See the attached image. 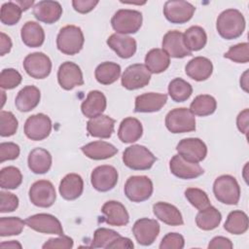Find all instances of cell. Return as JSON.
<instances>
[{
	"label": "cell",
	"mask_w": 249,
	"mask_h": 249,
	"mask_svg": "<svg viewBox=\"0 0 249 249\" xmlns=\"http://www.w3.org/2000/svg\"><path fill=\"white\" fill-rule=\"evenodd\" d=\"M216 28L222 38L236 39L242 35L245 29V18L238 10L227 9L218 16Z\"/></svg>",
	"instance_id": "cell-1"
},
{
	"label": "cell",
	"mask_w": 249,
	"mask_h": 249,
	"mask_svg": "<svg viewBox=\"0 0 249 249\" xmlns=\"http://www.w3.org/2000/svg\"><path fill=\"white\" fill-rule=\"evenodd\" d=\"M85 42L83 31L76 25L62 27L56 37V47L64 54L74 55L83 49Z\"/></svg>",
	"instance_id": "cell-2"
},
{
	"label": "cell",
	"mask_w": 249,
	"mask_h": 249,
	"mask_svg": "<svg viewBox=\"0 0 249 249\" xmlns=\"http://www.w3.org/2000/svg\"><path fill=\"white\" fill-rule=\"evenodd\" d=\"M213 193L222 203L235 205L240 198V187L236 179L229 174L221 175L214 181Z\"/></svg>",
	"instance_id": "cell-3"
},
{
	"label": "cell",
	"mask_w": 249,
	"mask_h": 249,
	"mask_svg": "<svg viewBox=\"0 0 249 249\" xmlns=\"http://www.w3.org/2000/svg\"><path fill=\"white\" fill-rule=\"evenodd\" d=\"M142 14L135 10L121 9L117 11L111 19L113 29L119 34H134L142 25Z\"/></svg>",
	"instance_id": "cell-4"
},
{
	"label": "cell",
	"mask_w": 249,
	"mask_h": 249,
	"mask_svg": "<svg viewBox=\"0 0 249 249\" xmlns=\"http://www.w3.org/2000/svg\"><path fill=\"white\" fill-rule=\"evenodd\" d=\"M156 157L142 145L127 147L123 153V161L125 166L133 170H148L156 161Z\"/></svg>",
	"instance_id": "cell-5"
},
{
	"label": "cell",
	"mask_w": 249,
	"mask_h": 249,
	"mask_svg": "<svg viewBox=\"0 0 249 249\" xmlns=\"http://www.w3.org/2000/svg\"><path fill=\"white\" fill-rule=\"evenodd\" d=\"M165 126L171 133H185L196 130V118L190 109L175 108L165 116Z\"/></svg>",
	"instance_id": "cell-6"
},
{
	"label": "cell",
	"mask_w": 249,
	"mask_h": 249,
	"mask_svg": "<svg viewBox=\"0 0 249 249\" xmlns=\"http://www.w3.org/2000/svg\"><path fill=\"white\" fill-rule=\"evenodd\" d=\"M153 182L145 175L130 176L124 184V195L133 202H142L150 198L153 194Z\"/></svg>",
	"instance_id": "cell-7"
},
{
	"label": "cell",
	"mask_w": 249,
	"mask_h": 249,
	"mask_svg": "<svg viewBox=\"0 0 249 249\" xmlns=\"http://www.w3.org/2000/svg\"><path fill=\"white\" fill-rule=\"evenodd\" d=\"M151 75L152 73L145 64H131L125 68L122 75V86L128 90L144 88L149 84Z\"/></svg>",
	"instance_id": "cell-8"
},
{
	"label": "cell",
	"mask_w": 249,
	"mask_h": 249,
	"mask_svg": "<svg viewBox=\"0 0 249 249\" xmlns=\"http://www.w3.org/2000/svg\"><path fill=\"white\" fill-rule=\"evenodd\" d=\"M29 199L35 206L42 208L51 207L56 199L53 183L48 180L34 182L29 189Z\"/></svg>",
	"instance_id": "cell-9"
},
{
	"label": "cell",
	"mask_w": 249,
	"mask_h": 249,
	"mask_svg": "<svg viewBox=\"0 0 249 249\" xmlns=\"http://www.w3.org/2000/svg\"><path fill=\"white\" fill-rule=\"evenodd\" d=\"M195 6L183 0H170L165 2L163 6V15L165 18L176 24L188 22L194 16Z\"/></svg>",
	"instance_id": "cell-10"
},
{
	"label": "cell",
	"mask_w": 249,
	"mask_h": 249,
	"mask_svg": "<svg viewBox=\"0 0 249 249\" xmlns=\"http://www.w3.org/2000/svg\"><path fill=\"white\" fill-rule=\"evenodd\" d=\"M51 130L52 121L43 113H38L28 117L24 124V134L30 140H43L50 135Z\"/></svg>",
	"instance_id": "cell-11"
},
{
	"label": "cell",
	"mask_w": 249,
	"mask_h": 249,
	"mask_svg": "<svg viewBox=\"0 0 249 249\" xmlns=\"http://www.w3.org/2000/svg\"><path fill=\"white\" fill-rule=\"evenodd\" d=\"M23 68L30 77L34 79H45L52 71V61L43 53H32L25 56Z\"/></svg>",
	"instance_id": "cell-12"
},
{
	"label": "cell",
	"mask_w": 249,
	"mask_h": 249,
	"mask_svg": "<svg viewBox=\"0 0 249 249\" xmlns=\"http://www.w3.org/2000/svg\"><path fill=\"white\" fill-rule=\"evenodd\" d=\"M118 171L112 165H99L95 167L90 175V183L98 192H108L118 183Z\"/></svg>",
	"instance_id": "cell-13"
},
{
	"label": "cell",
	"mask_w": 249,
	"mask_h": 249,
	"mask_svg": "<svg viewBox=\"0 0 249 249\" xmlns=\"http://www.w3.org/2000/svg\"><path fill=\"white\" fill-rule=\"evenodd\" d=\"M25 224L30 229L42 233L56 235L63 234V229L59 220L51 214L39 213L29 216L26 218Z\"/></svg>",
	"instance_id": "cell-14"
},
{
	"label": "cell",
	"mask_w": 249,
	"mask_h": 249,
	"mask_svg": "<svg viewBox=\"0 0 249 249\" xmlns=\"http://www.w3.org/2000/svg\"><path fill=\"white\" fill-rule=\"evenodd\" d=\"M132 232L140 245L149 246L154 243L160 233V224L154 219L141 218L134 223Z\"/></svg>",
	"instance_id": "cell-15"
},
{
	"label": "cell",
	"mask_w": 249,
	"mask_h": 249,
	"mask_svg": "<svg viewBox=\"0 0 249 249\" xmlns=\"http://www.w3.org/2000/svg\"><path fill=\"white\" fill-rule=\"evenodd\" d=\"M178 155L189 161L199 162L207 155V147L199 138H184L176 146Z\"/></svg>",
	"instance_id": "cell-16"
},
{
	"label": "cell",
	"mask_w": 249,
	"mask_h": 249,
	"mask_svg": "<svg viewBox=\"0 0 249 249\" xmlns=\"http://www.w3.org/2000/svg\"><path fill=\"white\" fill-rule=\"evenodd\" d=\"M57 81L59 86L65 90L80 87L84 84L82 70L76 63L65 61L58 68Z\"/></svg>",
	"instance_id": "cell-17"
},
{
	"label": "cell",
	"mask_w": 249,
	"mask_h": 249,
	"mask_svg": "<svg viewBox=\"0 0 249 249\" xmlns=\"http://www.w3.org/2000/svg\"><path fill=\"white\" fill-rule=\"evenodd\" d=\"M171 173L180 179H194L203 174V168L197 163L185 160L180 155H174L169 161Z\"/></svg>",
	"instance_id": "cell-18"
},
{
	"label": "cell",
	"mask_w": 249,
	"mask_h": 249,
	"mask_svg": "<svg viewBox=\"0 0 249 249\" xmlns=\"http://www.w3.org/2000/svg\"><path fill=\"white\" fill-rule=\"evenodd\" d=\"M101 212L104 215L103 221L110 226L123 227L127 225L129 222L128 212L124 205L120 201H106L101 208Z\"/></svg>",
	"instance_id": "cell-19"
},
{
	"label": "cell",
	"mask_w": 249,
	"mask_h": 249,
	"mask_svg": "<svg viewBox=\"0 0 249 249\" xmlns=\"http://www.w3.org/2000/svg\"><path fill=\"white\" fill-rule=\"evenodd\" d=\"M162 50L174 58H183L192 54L185 46L183 33L178 30H170L164 34L162 38Z\"/></svg>",
	"instance_id": "cell-20"
},
{
	"label": "cell",
	"mask_w": 249,
	"mask_h": 249,
	"mask_svg": "<svg viewBox=\"0 0 249 249\" xmlns=\"http://www.w3.org/2000/svg\"><path fill=\"white\" fill-rule=\"evenodd\" d=\"M167 95L158 92H146L135 98L134 112L153 113L160 111L166 103Z\"/></svg>",
	"instance_id": "cell-21"
},
{
	"label": "cell",
	"mask_w": 249,
	"mask_h": 249,
	"mask_svg": "<svg viewBox=\"0 0 249 249\" xmlns=\"http://www.w3.org/2000/svg\"><path fill=\"white\" fill-rule=\"evenodd\" d=\"M33 15L39 21L52 24L60 18L62 8L57 1H39L33 7Z\"/></svg>",
	"instance_id": "cell-22"
},
{
	"label": "cell",
	"mask_w": 249,
	"mask_h": 249,
	"mask_svg": "<svg viewBox=\"0 0 249 249\" xmlns=\"http://www.w3.org/2000/svg\"><path fill=\"white\" fill-rule=\"evenodd\" d=\"M107 45L121 57V58H129L131 57L137 48V44L134 38L114 33L107 39Z\"/></svg>",
	"instance_id": "cell-23"
},
{
	"label": "cell",
	"mask_w": 249,
	"mask_h": 249,
	"mask_svg": "<svg viewBox=\"0 0 249 249\" xmlns=\"http://www.w3.org/2000/svg\"><path fill=\"white\" fill-rule=\"evenodd\" d=\"M185 72L187 76L195 81H205L213 72V64L207 57L196 56L187 63Z\"/></svg>",
	"instance_id": "cell-24"
},
{
	"label": "cell",
	"mask_w": 249,
	"mask_h": 249,
	"mask_svg": "<svg viewBox=\"0 0 249 249\" xmlns=\"http://www.w3.org/2000/svg\"><path fill=\"white\" fill-rule=\"evenodd\" d=\"M115 120L107 115L91 118L87 123V130L92 137L109 138L114 132Z\"/></svg>",
	"instance_id": "cell-25"
},
{
	"label": "cell",
	"mask_w": 249,
	"mask_h": 249,
	"mask_svg": "<svg viewBox=\"0 0 249 249\" xmlns=\"http://www.w3.org/2000/svg\"><path fill=\"white\" fill-rule=\"evenodd\" d=\"M106 106L107 100L103 92L99 90H90L88 93L87 98L82 102L81 110L84 116L91 119L102 115Z\"/></svg>",
	"instance_id": "cell-26"
},
{
	"label": "cell",
	"mask_w": 249,
	"mask_h": 249,
	"mask_svg": "<svg viewBox=\"0 0 249 249\" xmlns=\"http://www.w3.org/2000/svg\"><path fill=\"white\" fill-rule=\"evenodd\" d=\"M59 194L66 200L77 199L84 191V181L79 174L69 173L59 184Z\"/></svg>",
	"instance_id": "cell-27"
},
{
	"label": "cell",
	"mask_w": 249,
	"mask_h": 249,
	"mask_svg": "<svg viewBox=\"0 0 249 249\" xmlns=\"http://www.w3.org/2000/svg\"><path fill=\"white\" fill-rule=\"evenodd\" d=\"M155 216L168 226H181L184 224L183 217L179 209L167 202L159 201L153 205Z\"/></svg>",
	"instance_id": "cell-28"
},
{
	"label": "cell",
	"mask_w": 249,
	"mask_h": 249,
	"mask_svg": "<svg viewBox=\"0 0 249 249\" xmlns=\"http://www.w3.org/2000/svg\"><path fill=\"white\" fill-rule=\"evenodd\" d=\"M82 152L85 156L91 160H100L114 157L118 153V149L106 141H93L82 146Z\"/></svg>",
	"instance_id": "cell-29"
},
{
	"label": "cell",
	"mask_w": 249,
	"mask_h": 249,
	"mask_svg": "<svg viewBox=\"0 0 249 249\" xmlns=\"http://www.w3.org/2000/svg\"><path fill=\"white\" fill-rule=\"evenodd\" d=\"M40 98L41 92L37 87L26 86L18 91L15 100V105L20 112H29L37 107Z\"/></svg>",
	"instance_id": "cell-30"
},
{
	"label": "cell",
	"mask_w": 249,
	"mask_h": 249,
	"mask_svg": "<svg viewBox=\"0 0 249 249\" xmlns=\"http://www.w3.org/2000/svg\"><path fill=\"white\" fill-rule=\"evenodd\" d=\"M52 155L43 148L33 149L27 159L29 169L35 174H44L48 172L52 166Z\"/></svg>",
	"instance_id": "cell-31"
},
{
	"label": "cell",
	"mask_w": 249,
	"mask_h": 249,
	"mask_svg": "<svg viewBox=\"0 0 249 249\" xmlns=\"http://www.w3.org/2000/svg\"><path fill=\"white\" fill-rule=\"evenodd\" d=\"M142 124L139 120L132 117L124 119L118 129V136L123 143H133L142 136Z\"/></svg>",
	"instance_id": "cell-32"
},
{
	"label": "cell",
	"mask_w": 249,
	"mask_h": 249,
	"mask_svg": "<svg viewBox=\"0 0 249 249\" xmlns=\"http://www.w3.org/2000/svg\"><path fill=\"white\" fill-rule=\"evenodd\" d=\"M20 36L22 42L29 48L41 47L45 41L43 27L35 21H26L21 27Z\"/></svg>",
	"instance_id": "cell-33"
},
{
	"label": "cell",
	"mask_w": 249,
	"mask_h": 249,
	"mask_svg": "<svg viewBox=\"0 0 249 249\" xmlns=\"http://www.w3.org/2000/svg\"><path fill=\"white\" fill-rule=\"evenodd\" d=\"M170 64V56L162 49H152L145 56V65L153 74L164 72Z\"/></svg>",
	"instance_id": "cell-34"
},
{
	"label": "cell",
	"mask_w": 249,
	"mask_h": 249,
	"mask_svg": "<svg viewBox=\"0 0 249 249\" xmlns=\"http://www.w3.org/2000/svg\"><path fill=\"white\" fill-rule=\"evenodd\" d=\"M222 221V214L214 206L210 205L205 209L199 210L196 217L197 228L202 231H212L216 229Z\"/></svg>",
	"instance_id": "cell-35"
},
{
	"label": "cell",
	"mask_w": 249,
	"mask_h": 249,
	"mask_svg": "<svg viewBox=\"0 0 249 249\" xmlns=\"http://www.w3.org/2000/svg\"><path fill=\"white\" fill-rule=\"evenodd\" d=\"M183 38L186 48L191 53L203 49L207 42V35L205 30L197 25L189 27L185 33H183Z\"/></svg>",
	"instance_id": "cell-36"
},
{
	"label": "cell",
	"mask_w": 249,
	"mask_h": 249,
	"mask_svg": "<svg viewBox=\"0 0 249 249\" xmlns=\"http://www.w3.org/2000/svg\"><path fill=\"white\" fill-rule=\"evenodd\" d=\"M121 75V66L112 61L100 63L94 71L96 81L101 85H111L115 83Z\"/></svg>",
	"instance_id": "cell-37"
},
{
	"label": "cell",
	"mask_w": 249,
	"mask_h": 249,
	"mask_svg": "<svg viewBox=\"0 0 249 249\" xmlns=\"http://www.w3.org/2000/svg\"><path fill=\"white\" fill-rule=\"evenodd\" d=\"M248 216L241 210L230 212L224 224V229L231 234H243L248 230Z\"/></svg>",
	"instance_id": "cell-38"
},
{
	"label": "cell",
	"mask_w": 249,
	"mask_h": 249,
	"mask_svg": "<svg viewBox=\"0 0 249 249\" xmlns=\"http://www.w3.org/2000/svg\"><path fill=\"white\" fill-rule=\"evenodd\" d=\"M217 108L216 99L209 94L197 95L190 105V111L196 116L205 117L213 114Z\"/></svg>",
	"instance_id": "cell-39"
},
{
	"label": "cell",
	"mask_w": 249,
	"mask_h": 249,
	"mask_svg": "<svg viewBox=\"0 0 249 249\" xmlns=\"http://www.w3.org/2000/svg\"><path fill=\"white\" fill-rule=\"evenodd\" d=\"M193 93L192 86L181 78L173 79L168 85V94L175 102H184Z\"/></svg>",
	"instance_id": "cell-40"
},
{
	"label": "cell",
	"mask_w": 249,
	"mask_h": 249,
	"mask_svg": "<svg viewBox=\"0 0 249 249\" xmlns=\"http://www.w3.org/2000/svg\"><path fill=\"white\" fill-rule=\"evenodd\" d=\"M22 183V174L16 166H7L0 171V187L15 190Z\"/></svg>",
	"instance_id": "cell-41"
},
{
	"label": "cell",
	"mask_w": 249,
	"mask_h": 249,
	"mask_svg": "<svg viewBox=\"0 0 249 249\" xmlns=\"http://www.w3.org/2000/svg\"><path fill=\"white\" fill-rule=\"evenodd\" d=\"M25 221L18 217H2L0 219V235L11 236L18 235L24 228Z\"/></svg>",
	"instance_id": "cell-42"
},
{
	"label": "cell",
	"mask_w": 249,
	"mask_h": 249,
	"mask_svg": "<svg viewBox=\"0 0 249 249\" xmlns=\"http://www.w3.org/2000/svg\"><path fill=\"white\" fill-rule=\"evenodd\" d=\"M21 13L22 10L15 1L6 2L1 7V22L6 25H14L19 21Z\"/></svg>",
	"instance_id": "cell-43"
},
{
	"label": "cell",
	"mask_w": 249,
	"mask_h": 249,
	"mask_svg": "<svg viewBox=\"0 0 249 249\" xmlns=\"http://www.w3.org/2000/svg\"><path fill=\"white\" fill-rule=\"evenodd\" d=\"M119 236H121V234L113 230H109L106 228H99L93 233V238H92L90 247L108 249L109 245Z\"/></svg>",
	"instance_id": "cell-44"
},
{
	"label": "cell",
	"mask_w": 249,
	"mask_h": 249,
	"mask_svg": "<svg viewBox=\"0 0 249 249\" xmlns=\"http://www.w3.org/2000/svg\"><path fill=\"white\" fill-rule=\"evenodd\" d=\"M185 196L197 210L205 209L211 205L207 194L198 188H188L185 191Z\"/></svg>",
	"instance_id": "cell-45"
},
{
	"label": "cell",
	"mask_w": 249,
	"mask_h": 249,
	"mask_svg": "<svg viewBox=\"0 0 249 249\" xmlns=\"http://www.w3.org/2000/svg\"><path fill=\"white\" fill-rule=\"evenodd\" d=\"M18 122L12 112H0V135L2 137H9L14 135L18 130Z\"/></svg>",
	"instance_id": "cell-46"
},
{
	"label": "cell",
	"mask_w": 249,
	"mask_h": 249,
	"mask_svg": "<svg viewBox=\"0 0 249 249\" xmlns=\"http://www.w3.org/2000/svg\"><path fill=\"white\" fill-rule=\"evenodd\" d=\"M224 57L236 63H247L249 61V44L245 42L231 46L229 51L225 53Z\"/></svg>",
	"instance_id": "cell-47"
},
{
	"label": "cell",
	"mask_w": 249,
	"mask_h": 249,
	"mask_svg": "<svg viewBox=\"0 0 249 249\" xmlns=\"http://www.w3.org/2000/svg\"><path fill=\"white\" fill-rule=\"evenodd\" d=\"M22 77L18 71L14 68L3 69L0 74V87L3 89H12L21 83Z\"/></svg>",
	"instance_id": "cell-48"
},
{
	"label": "cell",
	"mask_w": 249,
	"mask_h": 249,
	"mask_svg": "<svg viewBox=\"0 0 249 249\" xmlns=\"http://www.w3.org/2000/svg\"><path fill=\"white\" fill-rule=\"evenodd\" d=\"M185 246L184 237L177 232L166 233L160 244V249H182Z\"/></svg>",
	"instance_id": "cell-49"
},
{
	"label": "cell",
	"mask_w": 249,
	"mask_h": 249,
	"mask_svg": "<svg viewBox=\"0 0 249 249\" xmlns=\"http://www.w3.org/2000/svg\"><path fill=\"white\" fill-rule=\"evenodd\" d=\"M19 146L14 142H3L0 144V162L13 160L19 156Z\"/></svg>",
	"instance_id": "cell-50"
},
{
	"label": "cell",
	"mask_w": 249,
	"mask_h": 249,
	"mask_svg": "<svg viewBox=\"0 0 249 249\" xmlns=\"http://www.w3.org/2000/svg\"><path fill=\"white\" fill-rule=\"evenodd\" d=\"M0 212L7 213L15 211L18 206V197L9 192H0Z\"/></svg>",
	"instance_id": "cell-51"
},
{
	"label": "cell",
	"mask_w": 249,
	"mask_h": 249,
	"mask_svg": "<svg viewBox=\"0 0 249 249\" xmlns=\"http://www.w3.org/2000/svg\"><path fill=\"white\" fill-rule=\"evenodd\" d=\"M74 245V241L67 235H59L55 238H50L43 244V249H70Z\"/></svg>",
	"instance_id": "cell-52"
},
{
	"label": "cell",
	"mask_w": 249,
	"mask_h": 249,
	"mask_svg": "<svg viewBox=\"0 0 249 249\" xmlns=\"http://www.w3.org/2000/svg\"><path fill=\"white\" fill-rule=\"evenodd\" d=\"M98 4L97 0H73L72 6L74 10L80 14L89 13Z\"/></svg>",
	"instance_id": "cell-53"
},
{
	"label": "cell",
	"mask_w": 249,
	"mask_h": 249,
	"mask_svg": "<svg viewBox=\"0 0 249 249\" xmlns=\"http://www.w3.org/2000/svg\"><path fill=\"white\" fill-rule=\"evenodd\" d=\"M233 247L231 239L225 236H215L213 237L209 244V249H217V248H224V249H231Z\"/></svg>",
	"instance_id": "cell-54"
},
{
	"label": "cell",
	"mask_w": 249,
	"mask_h": 249,
	"mask_svg": "<svg viewBox=\"0 0 249 249\" xmlns=\"http://www.w3.org/2000/svg\"><path fill=\"white\" fill-rule=\"evenodd\" d=\"M248 122H249V110L246 108L241 111L236 118V125L240 132L247 135L248 132Z\"/></svg>",
	"instance_id": "cell-55"
},
{
	"label": "cell",
	"mask_w": 249,
	"mask_h": 249,
	"mask_svg": "<svg viewBox=\"0 0 249 249\" xmlns=\"http://www.w3.org/2000/svg\"><path fill=\"white\" fill-rule=\"evenodd\" d=\"M134 245L132 243V241L127 238V237H124V236H119L117 237L108 247V249L111 248H117V249H131L133 248Z\"/></svg>",
	"instance_id": "cell-56"
},
{
	"label": "cell",
	"mask_w": 249,
	"mask_h": 249,
	"mask_svg": "<svg viewBox=\"0 0 249 249\" xmlns=\"http://www.w3.org/2000/svg\"><path fill=\"white\" fill-rule=\"evenodd\" d=\"M12 49V40L4 32L0 33V54L5 55Z\"/></svg>",
	"instance_id": "cell-57"
},
{
	"label": "cell",
	"mask_w": 249,
	"mask_h": 249,
	"mask_svg": "<svg viewBox=\"0 0 249 249\" xmlns=\"http://www.w3.org/2000/svg\"><path fill=\"white\" fill-rule=\"evenodd\" d=\"M240 87L247 92L248 91V70H246L240 77Z\"/></svg>",
	"instance_id": "cell-58"
},
{
	"label": "cell",
	"mask_w": 249,
	"mask_h": 249,
	"mask_svg": "<svg viewBox=\"0 0 249 249\" xmlns=\"http://www.w3.org/2000/svg\"><path fill=\"white\" fill-rule=\"evenodd\" d=\"M0 247H2V248H21L22 246L18 241L11 240V241H8V242H2L0 244Z\"/></svg>",
	"instance_id": "cell-59"
},
{
	"label": "cell",
	"mask_w": 249,
	"mask_h": 249,
	"mask_svg": "<svg viewBox=\"0 0 249 249\" xmlns=\"http://www.w3.org/2000/svg\"><path fill=\"white\" fill-rule=\"evenodd\" d=\"M15 2L20 7V9L22 10V12L28 10V9L33 5V3H34L33 0H29V1H22V0H19V1H15Z\"/></svg>",
	"instance_id": "cell-60"
}]
</instances>
